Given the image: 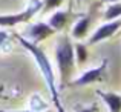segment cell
Instances as JSON below:
<instances>
[{"label":"cell","instance_id":"cell-2","mask_svg":"<svg viewBox=\"0 0 121 112\" xmlns=\"http://www.w3.org/2000/svg\"><path fill=\"white\" fill-rule=\"evenodd\" d=\"M55 62L60 72V88H66L69 85L71 75L75 68V57H74V45L69 36H61L55 45Z\"/></svg>","mask_w":121,"mask_h":112},{"label":"cell","instance_id":"cell-10","mask_svg":"<svg viewBox=\"0 0 121 112\" xmlns=\"http://www.w3.org/2000/svg\"><path fill=\"white\" fill-rule=\"evenodd\" d=\"M104 20L109 22V20H115V18L121 17V3L120 2H113L107 6V9L104 11Z\"/></svg>","mask_w":121,"mask_h":112},{"label":"cell","instance_id":"cell-15","mask_svg":"<svg viewBox=\"0 0 121 112\" xmlns=\"http://www.w3.org/2000/svg\"><path fill=\"white\" fill-rule=\"evenodd\" d=\"M98 109V106H97V103L95 104H92V106H89V108H83L81 111H78V112H97Z\"/></svg>","mask_w":121,"mask_h":112},{"label":"cell","instance_id":"cell-12","mask_svg":"<svg viewBox=\"0 0 121 112\" xmlns=\"http://www.w3.org/2000/svg\"><path fill=\"white\" fill-rule=\"evenodd\" d=\"M31 109L32 111H48L46 101H43V98L39 94H32L31 97Z\"/></svg>","mask_w":121,"mask_h":112},{"label":"cell","instance_id":"cell-5","mask_svg":"<svg viewBox=\"0 0 121 112\" xmlns=\"http://www.w3.org/2000/svg\"><path fill=\"white\" fill-rule=\"evenodd\" d=\"M54 34H55V31L48 23H44V22H37V23L31 25L26 29V34H25L26 37L25 38L32 41V43H40V41L49 38L51 36H54Z\"/></svg>","mask_w":121,"mask_h":112},{"label":"cell","instance_id":"cell-1","mask_svg":"<svg viewBox=\"0 0 121 112\" xmlns=\"http://www.w3.org/2000/svg\"><path fill=\"white\" fill-rule=\"evenodd\" d=\"M12 34H14V37L18 40V43H20L22 46H23L25 49L34 57L35 63L39 65V69H40L41 75H43V80L46 81V85H48V89H49V92H51V97H52V101H54V104H55L57 111H58V112H66L65 106H63V103H61V98H60L58 88H57L55 72H54L52 65H51L46 52H44L37 43H32V41L26 40L23 36H20V32H12Z\"/></svg>","mask_w":121,"mask_h":112},{"label":"cell","instance_id":"cell-19","mask_svg":"<svg viewBox=\"0 0 121 112\" xmlns=\"http://www.w3.org/2000/svg\"><path fill=\"white\" fill-rule=\"evenodd\" d=\"M118 31H120V34H121V28H120V29H118Z\"/></svg>","mask_w":121,"mask_h":112},{"label":"cell","instance_id":"cell-3","mask_svg":"<svg viewBox=\"0 0 121 112\" xmlns=\"http://www.w3.org/2000/svg\"><path fill=\"white\" fill-rule=\"evenodd\" d=\"M43 8V0H32L29 3L26 9H23L22 12H17V14H6V15H0V26L3 28H11L15 26V25L20 23H28L40 9Z\"/></svg>","mask_w":121,"mask_h":112},{"label":"cell","instance_id":"cell-4","mask_svg":"<svg viewBox=\"0 0 121 112\" xmlns=\"http://www.w3.org/2000/svg\"><path fill=\"white\" fill-rule=\"evenodd\" d=\"M121 28V18H115V20H109L106 22L104 25H101L91 37H89V45H95V43H100L103 40H107V38L113 37L118 29Z\"/></svg>","mask_w":121,"mask_h":112},{"label":"cell","instance_id":"cell-16","mask_svg":"<svg viewBox=\"0 0 121 112\" xmlns=\"http://www.w3.org/2000/svg\"><path fill=\"white\" fill-rule=\"evenodd\" d=\"M0 112H49L48 111H32V109H23V111H0Z\"/></svg>","mask_w":121,"mask_h":112},{"label":"cell","instance_id":"cell-17","mask_svg":"<svg viewBox=\"0 0 121 112\" xmlns=\"http://www.w3.org/2000/svg\"><path fill=\"white\" fill-rule=\"evenodd\" d=\"M3 97V86H0V98Z\"/></svg>","mask_w":121,"mask_h":112},{"label":"cell","instance_id":"cell-11","mask_svg":"<svg viewBox=\"0 0 121 112\" xmlns=\"http://www.w3.org/2000/svg\"><path fill=\"white\" fill-rule=\"evenodd\" d=\"M74 57L78 66H83V63H86L87 60V49L83 43H75L74 45Z\"/></svg>","mask_w":121,"mask_h":112},{"label":"cell","instance_id":"cell-13","mask_svg":"<svg viewBox=\"0 0 121 112\" xmlns=\"http://www.w3.org/2000/svg\"><path fill=\"white\" fill-rule=\"evenodd\" d=\"M63 2H65V0H43V8L41 9H46V11L55 9V8H58Z\"/></svg>","mask_w":121,"mask_h":112},{"label":"cell","instance_id":"cell-6","mask_svg":"<svg viewBox=\"0 0 121 112\" xmlns=\"http://www.w3.org/2000/svg\"><path fill=\"white\" fill-rule=\"evenodd\" d=\"M107 65H109L107 60H103L100 66H97V68H91V69H87V71H84L80 77H77L71 85L72 86H86V85H91V83L98 81V80L103 77L104 71L107 69Z\"/></svg>","mask_w":121,"mask_h":112},{"label":"cell","instance_id":"cell-8","mask_svg":"<svg viewBox=\"0 0 121 112\" xmlns=\"http://www.w3.org/2000/svg\"><path fill=\"white\" fill-rule=\"evenodd\" d=\"M69 17H71V11H55L48 20V25L52 28L54 31H61L63 28L68 25Z\"/></svg>","mask_w":121,"mask_h":112},{"label":"cell","instance_id":"cell-14","mask_svg":"<svg viewBox=\"0 0 121 112\" xmlns=\"http://www.w3.org/2000/svg\"><path fill=\"white\" fill-rule=\"evenodd\" d=\"M9 40V36L6 31H0V51H2V46L5 45V41Z\"/></svg>","mask_w":121,"mask_h":112},{"label":"cell","instance_id":"cell-7","mask_svg":"<svg viewBox=\"0 0 121 112\" xmlns=\"http://www.w3.org/2000/svg\"><path fill=\"white\" fill-rule=\"evenodd\" d=\"M97 94L104 101L109 112H121V95L120 94H117V92H104L101 89H98Z\"/></svg>","mask_w":121,"mask_h":112},{"label":"cell","instance_id":"cell-9","mask_svg":"<svg viewBox=\"0 0 121 112\" xmlns=\"http://www.w3.org/2000/svg\"><path fill=\"white\" fill-rule=\"evenodd\" d=\"M89 28H91V15H83L80 20L74 25L71 34H72V37H74V38L80 40V38H83L84 36H87Z\"/></svg>","mask_w":121,"mask_h":112},{"label":"cell","instance_id":"cell-18","mask_svg":"<svg viewBox=\"0 0 121 112\" xmlns=\"http://www.w3.org/2000/svg\"><path fill=\"white\" fill-rule=\"evenodd\" d=\"M103 2H109V3H113V2H120V0H103Z\"/></svg>","mask_w":121,"mask_h":112}]
</instances>
